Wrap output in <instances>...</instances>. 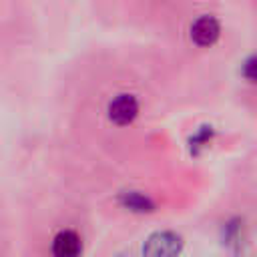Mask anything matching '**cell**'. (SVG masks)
I'll list each match as a JSON object with an SVG mask.
<instances>
[{
    "mask_svg": "<svg viewBox=\"0 0 257 257\" xmlns=\"http://www.w3.org/2000/svg\"><path fill=\"white\" fill-rule=\"evenodd\" d=\"M183 249V239L175 231H157L149 235L143 245L145 257H179Z\"/></svg>",
    "mask_w": 257,
    "mask_h": 257,
    "instance_id": "1",
    "label": "cell"
},
{
    "mask_svg": "<svg viewBox=\"0 0 257 257\" xmlns=\"http://www.w3.org/2000/svg\"><path fill=\"white\" fill-rule=\"evenodd\" d=\"M139 112V100L135 94L122 92L108 102V118L116 124H128Z\"/></svg>",
    "mask_w": 257,
    "mask_h": 257,
    "instance_id": "2",
    "label": "cell"
},
{
    "mask_svg": "<svg viewBox=\"0 0 257 257\" xmlns=\"http://www.w3.org/2000/svg\"><path fill=\"white\" fill-rule=\"evenodd\" d=\"M221 34V24L215 16L203 14L191 24V40L199 46H211Z\"/></svg>",
    "mask_w": 257,
    "mask_h": 257,
    "instance_id": "3",
    "label": "cell"
},
{
    "mask_svg": "<svg viewBox=\"0 0 257 257\" xmlns=\"http://www.w3.org/2000/svg\"><path fill=\"white\" fill-rule=\"evenodd\" d=\"M82 251V243L76 231L62 229L52 239V255L54 257H78Z\"/></svg>",
    "mask_w": 257,
    "mask_h": 257,
    "instance_id": "4",
    "label": "cell"
},
{
    "mask_svg": "<svg viewBox=\"0 0 257 257\" xmlns=\"http://www.w3.org/2000/svg\"><path fill=\"white\" fill-rule=\"evenodd\" d=\"M118 201L124 209H131V211H137V213H145V211H153L155 209V203L151 197L139 193V191H124L118 195Z\"/></svg>",
    "mask_w": 257,
    "mask_h": 257,
    "instance_id": "5",
    "label": "cell"
},
{
    "mask_svg": "<svg viewBox=\"0 0 257 257\" xmlns=\"http://www.w3.org/2000/svg\"><path fill=\"white\" fill-rule=\"evenodd\" d=\"M223 243L231 249V251H239L241 247V239H243V221L239 217L229 219L227 223H223Z\"/></svg>",
    "mask_w": 257,
    "mask_h": 257,
    "instance_id": "6",
    "label": "cell"
},
{
    "mask_svg": "<svg viewBox=\"0 0 257 257\" xmlns=\"http://www.w3.org/2000/svg\"><path fill=\"white\" fill-rule=\"evenodd\" d=\"M211 137H213V126H201L193 137H191V149L197 153V149L199 147H205V145H209V141H211Z\"/></svg>",
    "mask_w": 257,
    "mask_h": 257,
    "instance_id": "7",
    "label": "cell"
},
{
    "mask_svg": "<svg viewBox=\"0 0 257 257\" xmlns=\"http://www.w3.org/2000/svg\"><path fill=\"white\" fill-rule=\"evenodd\" d=\"M243 76L251 82H257V54H251L245 62H243V68H241Z\"/></svg>",
    "mask_w": 257,
    "mask_h": 257,
    "instance_id": "8",
    "label": "cell"
},
{
    "mask_svg": "<svg viewBox=\"0 0 257 257\" xmlns=\"http://www.w3.org/2000/svg\"><path fill=\"white\" fill-rule=\"evenodd\" d=\"M120 257H126V255H120ZM128 257H131V255H128Z\"/></svg>",
    "mask_w": 257,
    "mask_h": 257,
    "instance_id": "9",
    "label": "cell"
}]
</instances>
